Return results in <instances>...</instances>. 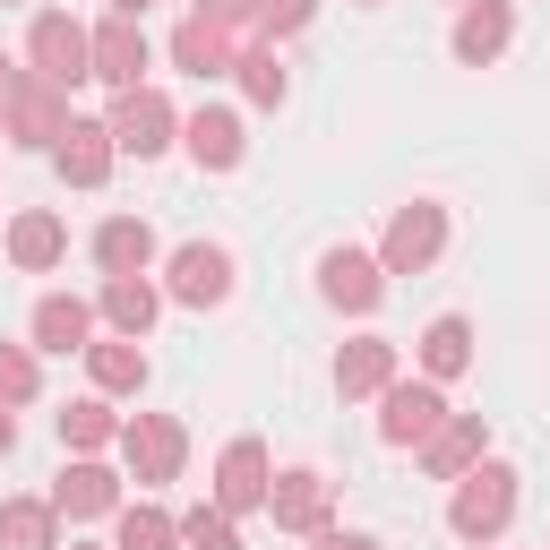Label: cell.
<instances>
[{
	"mask_svg": "<svg viewBox=\"0 0 550 550\" xmlns=\"http://www.w3.org/2000/svg\"><path fill=\"white\" fill-rule=\"evenodd\" d=\"M181 284H190V293H224V258H181Z\"/></svg>",
	"mask_w": 550,
	"mask_h": 550,
	"instance_id": "obj_1",
	"label": "cell"
}]
</instances>
